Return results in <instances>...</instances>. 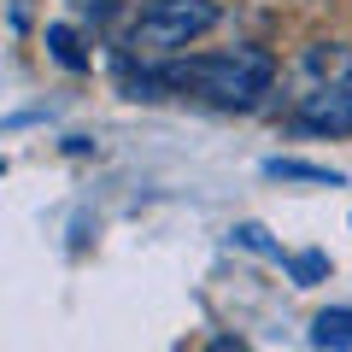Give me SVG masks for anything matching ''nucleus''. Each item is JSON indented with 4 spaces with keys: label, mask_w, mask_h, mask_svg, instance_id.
<instances>
[{
    "label": "nucleus",
    "mask_w": 352,
    "mask_h": 352,
    "mask_svg": "<svg viewBox=\"0 0 352 352\" xmlns=\"http://www.w3.org/2000/svg\"><path fill=\"white\" fill-rule=\"evenodd\" d=\"M235 247H247V252H264V258H288V252H282L276 241L264 235L258 223H241V229H235Z\"/></svg>",
    "instance_id": "nucleus-8"
},
{
    "label": "nucleus",
    "mask_w": 352,
    "mask_h": 352,
    "mask_svg": "<svg viewBox=\"0 0 352 352\" xmlns=\"http://www.w3.org/2000/svg\"><path fill=\"white\" fill-rule=\"evenodd\" d=\"M264 176H276V182H311V188H340V182H346L340 170L305 164V159H264Z\"/></svg>",
    "instance_id": "nucleus-5"
},
{
    "label": "nucleus",
    "mask_w": 352,
    "mask_h": 352,
    "mask_svg": "<svg viewBox=\"0 0 352 352\" xmlns=\"http://www.w3.org/2000/svg\"><path fill=\"white\" fill-rule=\"evenodd\" d=\"M217 18H223L217 0H141L118 30V47L129 59H176L188 41L217 30Z\"/></svg>",
    "instance_id": "nucleus-2"
},
{
    "label": "nucleus",
    "mask_w": 352,
    "mask_h": 352,
    "mask_svg": "<svg viewBox=\"0 0 352 352\" xmlns=\"http://www.w3.org/2000/svg\"><path fill=\"white\" fill-rule=\"evenodd\" d=\"M311 346L323 352H352V305H329L311 317Z\"/></svg>",
    "instance_id": "nucleus-4"
},
{
    "label": "nucleus",
    "mask_w": 352,
    "mask_h": 352,
    "mask_svg": "<svg viewBox=\"0 0 352 352\" xmlns=\"http://www.w3.org/2000/svg\"><path fill=\"white\" fill-rule=\"evenodd\" d=\"M282 264H288V276L300 282V288H311V282L329 276V258H323V252H294V258H282Z\"/></svg>",
    "instance_id": "nucleus-7"
},
{
    "label": "nucleus",
    "mask_w": 352,
    "mask_h": 352,
    "mask_svg": "<svg viewBox=\"0 0 352 352\" xmlns=\"http://www.w3.org/2000/svg\"><path fill=\"white\" fill-rule=\"evenodd\" d=\"M47 47H53V59L65 65V71H82V41H76V30L71 24H47Z\"/></svg>",
    "instance_id": "nucleus-6"
},
{
    "label": "nucleus",
    "mask_w": 352,
    "mask_h": 352,
    "mask_svg": "<svg viewBox=\"0 0 352 352\" xmlns=\"http://www.w3.org/2000/svg\"><path fill=\"white\" fill-rule=\"evenodd\" d=\"M135 100H159L170 94H194L212 106H258L276 88V59L264 47H217V53H188V59H159L147 71L124 76Z\"/></svg>",
    "instance_id": "nucleus-1"
},
{
    "label": "nucleus",
    "mask_w": 352,
    "mask_h": 352,
    "mask_svg": "<svg viewBox=\"0 0 352 352\" xmlns=\"http://www.w3.org/2000/svg\"><path fill=\"white\" fill-rule=\"evenodd\" d=\"M294 124L317 129V135H352V71L335 76V82L305 88L300 106H294Z\"/></svg>",
    "instance_id": "nucleus-3"
},
{
    "label": "nucleus",
    "mask_w": 352,
    "mask_h": 352,
    "mask_svg": "<svg viewBox=\"0 0 352 352\" xmlns=\"http://www.w3.org/2000/svg\"><path fill=\"white\" fill-rule=\"evenodd\" d=\"M206 352H252V346H247V340H235V335H217Z\"/></svg>",
    "instance_id": "nucleus-9"
}]
</instances>
